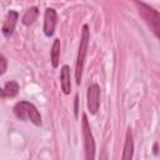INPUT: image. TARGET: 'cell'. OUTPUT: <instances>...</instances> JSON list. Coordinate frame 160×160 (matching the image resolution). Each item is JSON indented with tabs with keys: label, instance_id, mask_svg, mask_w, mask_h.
<instances>
[{
	"label": "cell",
	"instance_id": "6da1fadb",
	"mask_svg": "<svg viewBox=\"0 0 160 160\" xmlns=\"http://www.w3.org/2000/svg\"><path fill=\"white\" fill-rule=\"evenodd\" d=\"M134 2L136 5L139 15L142 18V20L149 26V29L152 31V34L160 40V12H158L154 8H151L150 5L142 1L135 0Z\"/></svg>",
	"mask_w": 160,
	"mask_h": 160
},
{
	"label": "cell",
	"instance_id": "7a4b0ae2",
	"mask_svg": "<svg viewBox=\"0 0 160 160\" xmlns=\"http://www.w3.org/2000/svg\"><path fill=\"white\" fill-rule=\"evenodd\" d=\"M90 40V32L88 25L82 26L81 30V38H80V44H79V51H78V58H76V65H75V80L76 84L80 85L81 78H82V70H84V64H85V58L88 52V45Z\"/></svg>",
	"mask_w": 160,
	"mask_h": 160
},
{
	"label": "cell",
	"instance_id": "3957f363",
	"mask_svg": "<svg viewBox=\"0 0 160 160\" xmlns=\"http://www.w3.org/2000/svg\"><path fill=\"white\" fill-rule=\"evenodd\" d=\"M14 114L19 120H30L34 125H41V115L36 106L29 101H19L14 106Z\"/></svg>",
	"mask_w": 160,
	"mask_h": 160
},
{
	"label": "cell",
	"instance_id": "277c9868",
	"mask_svg": "<svg viewBox=\"0 0 160 160\" xmlns=\"http://www.w3.org/2000/svg\"><path fill=\"white\" fill-rule=\"evenodd\" d=\"M81 129H82V139H84V149H85V158L88 160L95 159V141L90 129V124L88 121L86 114H82L81 120Z\"/></svg>",
	"mask_w": 160,
	"mask_h": 160
},
{
	"label": "cell",
	"instance_id": "5b68a950",
	"mask_svg": "<svg viewBox=\"0 0 160 160\" xmlns=\"http://www.w3.org/2000/svg\"><path fill=\"white\" fill-rule=\"evenodd\" d=\"M100 106V88L98 84H91L88 88V108L90 114H96Z\"/></svg>",
	"mask_w": 160,
	"mask_h": 160
},
{
	"label": "cell",
	"instance_id": "8992f818",
	"mask_svg": "<svg viewBox=\"0 0 160 160\" xmlns=\"http://www.w3.org/2000/svg\"><path fill=\"white\" fill-rule=\"evenodd\" d=\"M18 18H19V14L14 10H10L6 15V19L1 26V32L5 38H10L15 30V26H16V22H18Z\"/></svg>",
	"mask_w": 160,
	"mask_h": 160
},
{
	"label": "cell",
	"instance_id": "52a82bcc",
	"mask_svg": "<svg viewBox=\"0 0 160 160\" xmlns=\"http://www.w3.org/2000/svg\"><path fill=\"white\" fill-rule=\"evenodd\" d=\"M56 25V11L52 8H48L44 15V34L46 36H51L55 31Z\"/></svg>",
	"mask_w": 160,
	"mask_h": 160
},
{
	"label": "cell",
	"instance_id": "ba28073f",
	"mask_svg": "<svg viewBox=\"0 0 160 160\" xmlns=\"http://www.w3.org/2000/svg\"><path fill=\"white\" fill-rule=\"evenodd\" d=\"M134 154V140H132V132L131 129L126 130V135H125V144H124V151L121 155L122 160H130L132 158Z\"/></svg>",
	"mask_w": 160,
	"mask_h": 160
},
{
	"label": "cell",
	"instance_id": "9c48e42d",
	"mask_svg": "<svg viewBox=\"0 0 160 160\" xmlns=\"http://www.w3.org/2000/svg\"><path fill=\"white\" fill-rule=\"evenodd\" d=\"M60 82H61V89L64 94H70L71 90V81H70V68L68 65H64L61 68L60 72Z\"/></svg>",
	"mask_w": 160,
	"mask_h": 160
},
{
	"label": "cell",
	"instance_id": "30bf717a",
	"mask_svg": "<svg viewBox=\"0 0 160 160\" xmlns=\"http://www.w3.org/2000/svg\"><path fill=\"white\" fill-rule=\"evenodd\" d=\"M19 92V85L16 81H8L1 89V98H14Z\"/></svg>",
	"mask_w": 160,
	"mask_h": 160
},
{
	"label": "cell",
	"instance_id": "8fae6325",
	"mask_svg": "<svg viewBox=\"0 0 160 160\" xmlns=\"http://www.w3.org/2000/svg\"><path fill=\"white\" fill-rule=\"evenodd\" d=\"M60 40L59 39H55L54 42H52V46H51V54H50V58H51V65L52 68H58L59 66V60H60Z\"/></svg>",
	"mask_w": 160,
	"mask_h": 160
},
{
	"label": "cell",
	"instance_id": "7c38bea8",
	"mask_svg": "<svg viewBox=\"0 0 160 160\" xmlns=\"http://www.w3.org/2000/svg\"><path fill=\"white\" fill-rule=\"evenodd\" d=\"M38 15H39V9L36 6H32V8H30V9L26 10V12L24 14V16L21 19V22L24 25L29 26V25H31L38 19Z\"/></svg>",
	"mask_w": 160,
	"mask_h": 160
},
{
	"label": "cell",
	"instance_id": "4fadbf2b",
	"mask_svg": "<svg viewBox=\"0 0 160 160\" xmlns=\"http://www.w3.org/2000/svg\"><path fill=\"white\" fill-rule=\"evenodd\" d=\"M0 62H1V68H0V74L4 75L5 71H6V68H8V61H6V58L4 55L0 56Z\"/></svg>",
	"mask_w": 160,
	"mask_h": 160
},
{
	"label": "cell",
	"instance_id": "5bb4252c",
	"mask_svg": "<svg viewBox=\"0 0 160 160\" xmlns=\"http://www.w3.org/2000/svg\"><path fill=\"white\" fill-rule=\"evenodd\" d=\"M78 115H79V96L76 95L75 96V116L78 118Z\"/></svg>",
	"mask_w": 160,
	"mask_h": 160
}]
</instances>
